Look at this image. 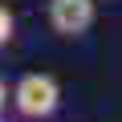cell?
I'll list each match as a JSON object with an SVG mask.
<instances>
[{
	"label": "cell",
	"mask_w": 122,
	"mask_h": 122,
	"mask_svg": "<svg viewBox=\"0 0 122 122\" xmlns=\"http://www.w3.org/2000/svg\"><path fill=\"white\" fill-rule=\"evenodd\" d=\"M57 106H61V86L49 73H25L12 86V110L25 122H45L57 114Z\"/></svg>",
	"instance_id": "1"
},
{
	"label": "cell",
	"mask_w": 122,
	"mask_h": 122,
	"mask_svg": "<svg viewBox=\"0 0 122 122\" xmlns=\"http://www.w3.org/2000/svg\"><path fill=\"white\" fill-rule=\"evenodd\" d=\"M94 0H49V29L57 37H81L94 25Z\"/></svg>",
	"instance_id": "2"
},
{
	"label": "cell",
	"mask_w": 122,
	"mask_h": 122,
	"mask_svg": "<svg viewBox=\"0 0 122 122\" xmlns=\"http://www.w3.org/2000/svg\"><path fill=\"white\" fill-rule=\"evenodd\" d=\"M12 37H16V16H12L8 4H0V49H4Z\"/></svg>",
	"instance_id": "3"
},
{
	"label": "cell",
	"mask_w": 122,
	"mask_h": 122,
	"mask_svg": "<svg viewBox=\"0 0 122 122\" xmlns=\"http://www.w3.org/2000/svg\"><path fill=\"white\" fill-rule=\"evenodd\" d=\"M8 106V86H4V77H0V110Z\"/></svg>",
	"instance_id": "4"
}]
</instances>
